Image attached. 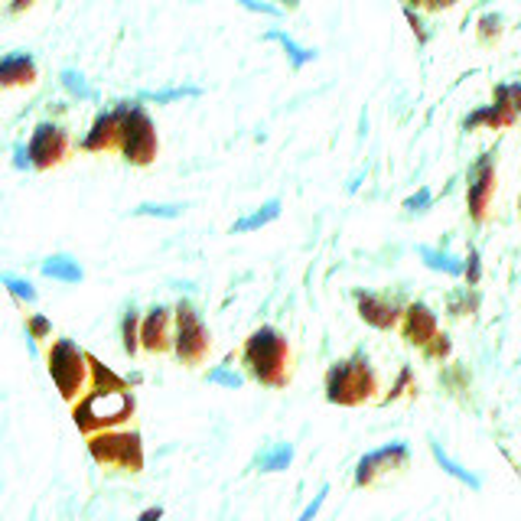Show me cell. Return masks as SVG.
<instances>
[{"label": "cell", "instance_id": "cell-43", "mask_svg": "<svg viewBox=\"0 0 521 521\" xmlns=\"http://www.w3.org/2000/svg\"><path fill=\"white\" fill-rule=\"evenodd\" d=\"M277 7H281L284 13H287V11H297V7H300V0H277Z\"/></svg>", "mask_w": 521, "mask_h": 521}, {"label": "cell", "instance_id": "cell-18", "mask_svg": "<svg viewBox=\"0 0 521 521\" xmlns=\"http://www.w3.org/2000/svg\"><path fill=\"white\" fill-rule=\"evenodd\" d=\"M264 43H277V46L287 52V59H291L293 69H303V66L316 62V56H320L316 50H310V46L297 43L291 33H284V30H268V33H264Z\"/></svg>", "mask_w": 521, "mask_h": 521}, {"label": "cell", "instance_id": "cell-13", "mask_svg": "<svg viewBox=\"0 0 521 521\" xmlns=\"http://www.w3.org/2000/svg\"><path fill=\"white\" fill-rule=\"evenodd\" d=\"M137 339H141V349L151 352V355H163V352H170V346H173V307H167V303H153L151 310L141 316V332H137Z\"/></svg>", "mask_w": 521, "mask_h": 521}, {"label": "cell", "instance_id": "cell-24", "mask_svg": "<svg viewBox=\"0 0 521 521\" xmlns=\"http://www.w3.org/2000/svg\"><path fill=\"white\" fill-rule=\"evenodd\" d=\"M293 463V443H277L271 450H264L258 456L260 472H284Z\"/></svg>", "mask_w": 521, "mask_h": 521}, {"label": "cell", "instance_id": "cell-42", "mask_svg": "<svg viewBox=\"0 0 521 521\" xmlns=\"http://www.w3.org/2000/svg\"><path fill=\"white\" fill-rule=\"evenodd\" d=\"M13 157H17V160H13V167H17V170H27V151H23V147H17V153H13Z\"/></svg>", "mask_w": 521, "mask_h": 521}, {"label": "cell", "instance_id": "cell-12", "mask_svg": "<svg viewBox=\"0 0 521 521\" xmlns=\"http://www.w3.org/2000/svg\"><path fill=\"white\" fill-rule=\"evenodd\" d=\"M352 300H355L359 320L365 323V326H371V330H378V332L398 330L401 313H404V307L398 300L381 297V293H371V291H352Z\"/></svg>", "mask_w": 521, "mask_h": 521}, {"label": "cell", "instance_id": "cell-22", "mask_svg": "<svg viewBox=\"0 0 521 521\" xmlns=\"http://www.w3.org/2000/svg\"><path fill=\"white\" fill-rule=\"evenodd\" d=\"M137 332H141V313H137V307H128L121 316V349L128 355H137V349H141Z\"/></svg>", "mask_w": 521, "mask_h": 521}, {"label": "cell", "instance_id": "cell-30", "mask_svg": "<svg viewBox=\"0 0 521 521\" xmlns=\"http://www.w3.org/2000/svg\"><path fill=\"white\" fill-rule=\"evenodd\" d=\"M411 391H417V385H414V371H411V365H404L401 375H398V381H394V385H391V391L385 394V404L398 401V398L411 394Z\"/></svg>", "mask_w": 521, "mask_h": 521}, {"label": "cell", "instance_id": "cell-36", "mask_svg": "<svg viewBox=\"0 0 521 521\" xmlns=\"http://www.w3.org/2000/svg\"><path fill=\"white\" fill-rule=\"evenodd\" d=\"M235 4H241L251 13H260V17H284V11L277 4H271V0H235Z\"/></svg>", "mask_w": 521, "mask_h": 521}, {"label": "cell", "instance_id": "cell-23", "mask_svg": "<svg viewBox=\"0 0 521 521\" xmlns=\"http://www.w3.org/2000/svg\"><path fill=\"white\" fill-rule=\"evenodd\" d=\"M186 98H202L199 85H173V89L141 91V101H153V105H173V101H186Z\"/></svg>", "mask_w": 521, "mask_h": 521}, {"label": "cell", "instance_id": "cell-32", "mask_svg": "<svg viewBox=\"0 0 521 521\" xmlns=\"http://www.w3.org/2000/svg\"><path fill=\"white\" fill-rule=\"evenodd\" d=\"M27 336H30L33 342H36V339H50V336H52V320H50V316H43V313H33L30 320H27Z\"/></svg>", "mask_w": 521, "mask_h": 521}, {"label": "cell", "instance_id": "cell-29", "mask_svg": "<svg viewBox=\"0 0 521 521\" xmlns=\"http://www.w3.org/2000/svg\"><path fill=\"white\" fill-rule=\"evenodd\" d=\"M502 23H505V17H502V13H495V11L482 13L479 23H476V33H479L482 46H489L492 40H499V36H502Z\"/></svg>", "mask_w": 521, "mask_h": 521}, {"label": "cell", "instance_id": "cell-27", "mask_svg": "<svg viewBox=\"0 0 521 521\" xmlns=\"http://www.w3.org/2000/svg\"><path fill=\"white\" fill-rule=\"evenodd\" d=\"M0 284L7 287V291L17 297L20 303H36L40 300V293H36V287H33L27 277H20V274H11V271H0Z\"/></svg>", "mask_w": 521, "mask_h": 521}, {"label": "cell", "instance_id": "cell-3", "mask_svg": "<svg viewBox=\"0 0 521 521\" xmlns=\"http://www.w3.org/2000/svg\"><path fill=\"white\" fill-rule=\"evenodd\" d=\"M114 121H118V153L130 167H151L160 157V134L151 111L144 108L141 98L118 101L114 105Z\"/></svg>", "mask_w": 521, "mask_h": 521}, {"label": "cell", "instance_id": "cell-39", "mask_svg": "<svg viewBox=\"0 0 521 521\" xmlns=\"http://www.w3.org/2000/svg\"><path fill=\"white\" fill-rule=\"evenodd\" d=\"M456 4H460V0H427L424 7H427V11H433V13H440V11H450V7H456Z\"/></svg>", "mask_w": 521, "mask_h": 521}, {"label": "cell", "instance_id": "cell-38", "mask_svg": "<svg viewBox=\"0 0 521 521\" xmlns=\"http://www.w3.org/2000/svg\"><path fill=\"white\" fill-rule=\"evenodd\" d=\"M326 495H330V486H323V489L313 495V502L300 511V518H297V521H313V518H316V515H320V509H323V502H326Z\"/></svg>", "mask_w": 521, "mask_h": 521}, {"label": "cell", "instance_id": "cell-17", "mask_svg": "<svg viewBox=\"0 0 521 521\" xmlns=\"http://www.w3.org/2000/svg\"><path fill=\"white\" fill-rule=\"evenodd\" d=\"M40 274L50 277V281L59 284H82L85 281V268L72 254H50V258L40 264Z\"/></svg>", "mask_w": 521, "mask_h": 521}, {"label": "cell", "instance_id": "cell-14", "mask_svg": "<svg viewBox=\"0 0 521 521\" xmlns=\"http://www.w3.org/2000/svg\"><path fill=\"white\" fill-rule=\"evenodd\" d=\"M398 330H401L404 342L408 346H414V349H424L427 342L440 332V326H437V313L427 307V303L414 300L404 307L401 313V323H398Z\"/></svg>", "mask_w": 521, "mask_h": 521}, {"label": "cell", "instance_id": "cell-35", "mask_svg": "<svg viewBox=\"0 0 521 521\" xmlns=\"http://www.w3.org/2000/svg\"><path fill=\"white\" fill-rule=\"evenodd\" d=\"M463 277L470 281V287H476L482 281V258L476 248H470V258H463Z\"/></svg>", "mask_w": 521, "mask_h": 521}, {"label": "cell", "instance_id": "cell-4", "mask_svg": "<svg viewBox=\"0 0 521 521\" xmlns=\"http://www.w3.org/2000/svg\"><path fill=\"white\" fill-rule=\"evenodd\" d=\"M134 411H137V401L130 388H89L72 404V424L79 427V433L91 437V433L124 427Z\"/></svg>", "mask_w": 521, "mask_h": 521}, {"label": "cell", "instance_id": "cell-41", "mask_svg": "<svg viewBox=\"0 0 521 521\" xmlns=\"http://www.w3.org/2000/svg\"><path fill=\"white\" fill-rule=\"evenodd\" d=\"M36 0H11V13H27Z\"/></svg>", "mask_w": 521, "mask_h": 521}, {"label": "cell", "instance_id": "cell-19", "mask_svg": "<svg viewBox=\"0 0 521 521\" xmlns=\"http://www.w3.org/2000/svg\"><path fill=\"white\" fill-rule=\"evenodd\" d=\"M277 219H281V199H268L254 212L241 215V219L231 225V235H251V231L264 229V225H271V222H277Z\"/></svg>", "mask_w": 521, "mask_h": 521}, {"label": "cell", "instance_id": "cell-37", "mask_svg": "<svg viewBox=\"0 0 521 521\" xmlns=\"http://www.w3.org/2000/svg\"><path fill=\"white\" fill-rule=\"evenodd\" d=\"M404 17H408V23H411V30H414V36H417V43L421 46H427L431 43V33H427V23L417 17V13L411 11V7H404Z\"/></svg>", "mask_w": 521, "mask_h": 521}, {"label": "cell", "instance_id": "cell-8", "mask_svg": "<svg viewBox=\"0 0 521 521\" xmlns=\"http://www.w3.org/2000/svg\"><path fill=\"white\" fill-rule=\"evenodd\" d=\"M69 147H72L69 130L62 128V124H56V121H40V124L33 128L27 147H23V151H27V167L36 173L52 170V167L66 163Z\"/></svg>", "mask_w": 521, "mask_h": 521}, {"label": "cell", "instance_id": "cell-28", "mask_svg": "<svg viewBox=\"0 0 521 521\" xmlns=\"http://www.w3.org/2000/svg\"><path fill=\"white\" fill-rule=\"evenodd\" d=\"M206 381H209V385H219V388H229V391H241V388H245V375H241V371H235V369H229V362H225V365H215V369H209Z\"/></svg>", "mask_w": 521, "mask_h": 521}, {"label": "cell", "instance_id": "cell-6", "mask_svg": "<svg viewBox=\"0 0 521 521\" xmlns=\"http://www.w3.org/2000/svg\"><path fill=\"white\" fill-rule=\"evenodd\" d=\"M173 355L186 365V369H196L209 359L212 349V332L202 320V313L192 307L190 300H180L173 307Z\"/></svg>", "mask_w": 521, "mask_h": 521}, {"label": "cell", "instance_id": "cell-11", "mask_svg": "<svg viewBox=\"0 0 521 521\" xmlns=\"http://www.w3.org/2000/svg\"><path fill=\"white\" fill-rule=\"evenodd\" d=\"M411 463V447L404 440H394V443H385L378 450H369L355 463V486L359 489H369L381 476H388V472H398L404 470Z\"/></svg>", "mask_w": 521, "mask_h": 521}, {"label": "cell", "instance_id": "cell-26", "mask_svg": "<svg viewBox=\"0 0 521 521\" xmlns=\"http://www.w3.org/2000/svg\"><path fill=\"white\" fill-rule=\"evenodd\" d=\"M130 215H137V219H180L183 206L180 202H141L137 209H130Z\"/></svg>", "mask_w": 521, "mask_h": 521}, {"label": "cell", "instance_id": "cell-20", "mask_svg": "<svg viewBox=\"0 0 521 521\" xmlns=\"http://www.w3.org/2000/svg\"><path fill=\"white\" fill-rule=\"evenodd\" d=\"M417 258H421L431 271H440V274H447V277H463V258H456L453 251L421 245V248H417Z\"/></svg>", "mask_w": 521, "mask_h": 521}, {"label": "cell", "instance_id": "cell-34", "mask_svg": "<svg viewBox=\"0 0 521 521\" xmlns=\"http://www.w3.org/2000/svg\"><path fill=\"white\" fill-rule=\"evenodd\" d=\"M404 209L411 212V215H421V212L433 209V192L427 190V186H421V190L414 192V196H408V199H404Z\"/></svg>", "mask_w": 521, "mask_h": 521}, {"label": "cell", "instance_id": "cell-15", "mask_svg": "<svg viewBox=\"0 0 521 521\" xmlns=\"http://www.w3.org/2000/svg\"><path fill=\"white\" fill-rule=\"evenodd\" d=\"M40 79V66L30 52H11L0 59V89H27Z\"/></svg>", "mask_w": 521, "mask_h": 521}, {"label": "cell", "instance_id": "cell-21", "mask_svg": "<svg viewBox=\"0 0 521 521\" xmlns=\"http://www.w3.org/2000/svg\"><path fill=\"white\" fill-rule=\"evenodd\" d=\"M431 453H433V463H437V466H440V470L447 472V476H453V479L463 482V486H470L472 492H479V489H482V479H479V476H476V472H470L466 466H460V463L453 460L450 453L443 450V447H440L437 440H431Z\"/></svg>", "mask_w": 521, "mask_h": 521}, {"label": "cell", "instance_id": "cell-5", "mask_svg": "<svg viewBox=\"0 0 521 521\" xmlns=\"http://www.w3.org/2000/svg\"><path fill=\"white\" fill-rule=\"evenodd\" d=\"M46 369H50V378L62 401L75 404L89 391V352L75 339L52 342L50 355H46Z\"/></svg>", "mask_w": 521, "mask_h": 521}, {"label": "cell", "instance_id": "cell-7", "mask_svg": "<svg viewBox=\"0 0 521 521\" xmlns=\"http://www.w3.org/2000/svg\"><path fill=\"white\" fill-rule=\"evenodd\" d=\"M89 456L98 466H114L121 472H141L144 470V437L134 427H114L89 437Z\"/></svg>", "mask_w": 521, "mask_h": 521}, {"label": "cell", "instance_id": "cell-16", "mask_svg": "<svg viewBox=\"0 0 521 521\" xmlns=\"http://www.w3.org/2000/svg\"><path fill=\"white\" fill-rule=\"evenodd\" d=\"M79 147L85 153L118 151V121H114V111H98V114H95L89 134L79 141Z\"/></svg>", "mask_w": 521, "mask_h": 521}, {"label": "cell", "instance_id": "cell-10", "mask_svg": "<svg viewBox=\"0 0 521 521\" xmlns=\"http://www.w3.org/2000/svg\"><path fill=\"white\" fill-rule=\"evenodd\" d=\"M495 153L486 151L476 157V163L466 173V212L476 225H486L492 215V199H495Z\"/></svg>", "mask_w": 521, "mask_h": 521}, {"label": "cell", "instance_id": "cell-40", "mask_svg": "<svg viewBox=\"0 0 521 521\" xmlns=\"http://www.w3.org/2000/svg\"><path fill=\"white\" fill-rule=\"evenodd\" d=\"M163 518V509L160 505H153V509H144L141 515H137V521H160Z\"/></svg>", "mask_w": 521, "mask_h": 521}, {"label": "cell", "instance_id": "cell-9", "mask_svg": "<svg viewBox=\"0 0 521 521\" xmlns=\"http://www.w3.org/2000/svg\"><path fill=\"white\" fill-rule=\"evenodd\" d=\"M518 111H521V85L518 82H502L495 85V95H492V105H482L472 114H466L463 128L476 130V128H489V130H505L518 124Z\"/></svg>", "mask_w": 521, "mask_h": 521}, {"label": "cell", "instance_id": "cell-2", "mask_svg": "<svg viewBox=\"0 0 521 521\" xmlns=\"http://www.w3.org/2000/svg\"><path fill=\"white\" fill-rule=\"evenodd\" d=\"M326 401L336 408H362L378 394V371L369 362V352L355 349L349 359H336L323 378Z\"/></svg>", "mask_w": 521, "mask_h": 521}, {"label": "cell", "instance_id": "cell-31", "mask_svg": "<svg viewBox=\"0 0 521 521\" xmlns=\"http://www.w3.org/2000/svg\"><path fill=\"white\" fill-rule=\"evenodd\" d=\"M479 307V297L476 293H470V287H463V291L450 293V313L453 316H466V313H472Z\"/></svg>", "mask_w": 521, "mask_h": 521}, {"label": "cell", "instance_id": "cell-44", "mask_svg": "<svg viewBox=\"0 0 521 521\" xmlns=\"http://www.w3.org/2000/svg\"><path fill=\"white\" fill-rule=\"evenodd\" d=\"M424 4H427V0H404V7H411V11L414 7H424Z\"/></svg>", "mask_w": 521, "mask_h": 521}, {"label": "cell", "instance_id": "cell-25", "mask_svg": "<svg viewBox=\"0 0 521 521\" xmlns=\"http://www.w3.org/2000/svg\"><path fill=\"white\" fill-rule=\"evenodd\" d=\"M59 82H62V89L69 91L75 101H98V91L91 89L89 79H85L79 69H62L59 72Z\"/></svg>", "mask_w": 521, "mask_h": 521}, {"label": "cell", "instance_id": "cell-33", "mask_svg": "<svg viewBox=\"0 0 521 521\" xmlns=\"http://www.w3.org/2000/svg\"><path fill=\"white\" fill-rule=\"evenodd\" d=\"M421 352L427 355V359H447V355L453 352V342H450V336H447V332H437V336H433V339L427 342Z\"/></svg>", "mask_w": 521, "mask_h": 521}, {"label": "cell", "instance_id": "cell-1", "mask_svg": "<svg viewBox=\"0 0 521 521\" xmlns=\"http://www.w3.org/2000/svg\"><path fill=\"white\" fill-rule=\"evenodd\" d=\"M241 365L264 388L281 391L291 385V342L277 326H258L241 346Z\"/></svg>", "mask_w": 521, "mask_h": 521}]
</instances>
